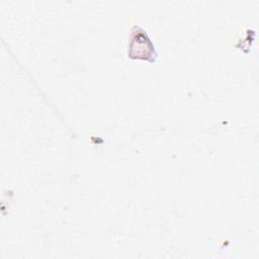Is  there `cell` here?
<instances>
[{"mask_svg": "<svg viewBox=\"0 0 259 259\" xmlns=\"http://www.w3.org/2000/svg\"><path fill=\"white\" fill-rule=\"evenodd\" d=\"M127 57L133 60H144L155 63L158 59V52L147 31L141 25H134L131 29Z\"/></svg>", "mask_w": 259, "mask_h": 259, "instance_id": "obj_1", "label": "cell"}]
</instances>
